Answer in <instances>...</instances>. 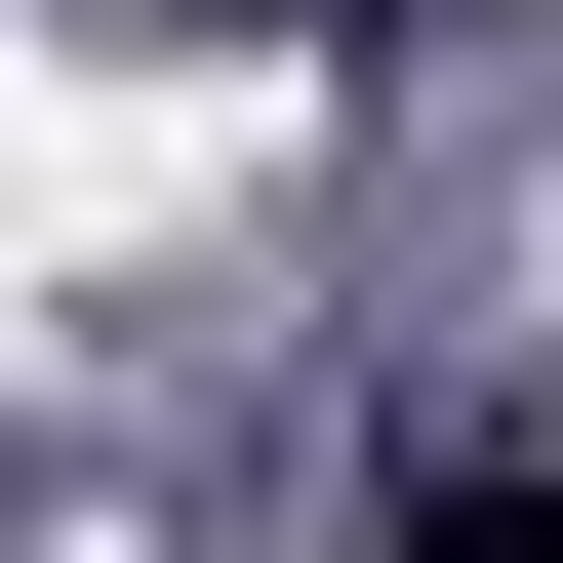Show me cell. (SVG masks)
<instances>
[{
  "mask_svg": "<svg viewBox=\"0 0 563 563\" xmlns=\"http://www.w3.org/2000/svg\"><path fill=\"white\" fill-rule=\"evenodd\" d=\"M402 563H563V483H402Z\"/></svg>",
  "mask_w": 563,
  "mask_h": 563,
  "instance_id": "6da1fadb",
  "label": "cell"
}]
</instances>
